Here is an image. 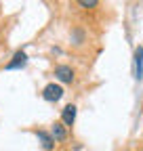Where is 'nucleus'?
Returning a JSON list of instances; mask_svg holds the SVG:
<instances>
[{
    "label": "nucleus",
    "instance_id": "f257e3e1",
    "mask_svg": "<svg viewBox=\"0 0 143 151\" xmlns=\"http://www.w3.org/2000/svg\"><path fill=\"white\" fill-rule=\"evenodd\" d=\"M53 76H55V80L59 84H76L78 82V71L76 67H72L69 63H57L53 67Z\"/></svg>",
    "mask_w": 143,
    "mask_h": 151
},
{
    "label": "nucleus",
    "instance_id": "f03ea898",
    "mask_svg": "<svg viewBox=\"0 0 143 151\" xmlns=\"http://www.w3.org/2000/svg\"><path fill=\"white\" fill-rule=\"evenodd\" d=\"M42 99L46 101V103H59L61 99H63V94H65V90H63V86L59 84V82H48L44 88H42Z\"/></svg>",
    "mask_w": 143,
    "mask_h": 151
},
{
    "label": "nucleus",
    "instance_id": "7ed1b4c3",
    "mask_svg": "<svg viewBox=\"0 0 143 151\" xmlns=\"http://www.w3.org/2000/svg\"><path fill=\"white\" fill-rule=\"evenodd\" d=\"M48 132H51L53 141H55V145H67V141H69V130H67V128H65L59 120L51 124Z\"/></svg>",
    "mask_w": 143,
    "mask_h": 151
},
{
    "label": "nucleus",
    "instance_id": "20e7f679",
    "mask_svg": "<svg viewBox=\"0 0 143 151\" xmlns=\"http://www.w3.org/2000/svg\"><path fill=\"white\" fill-rule=\"evenodd\" d=\"M76 116H78V107H76V103H67V105L61 109V118H59V122H61L67 130H72V128H74V124H76Z\"/></svg>",
    "mask_w": 143,
    "mask_h": 151
},
{
    "label": "nucleus",
    "instance_id": "39448f33",
    "mask_svg": "<svg viewBox=\"0 0 143 151\" xmlns=\"http://www.w3.org/2000/svg\"><path fill=\"white\" fill-rule=\"evenodd\" d=\"M32 132L36 134V139H38L42 151H55L57 145H55V141H53V137H51L48 130H44V128H32Z\"/></svg>",
    "mask_w": 143,
    "mask_h": 151
},
{
    "label": "nucleus",
    "instance_id": "423d86ee",
    "mask_svg": "<svg viewBox=\"0 0 143 151\" xmlns=\"http://www.w3.org/2000/svg\"><path fill=\"white\" fill-rule=\"evenodd\" d=\"M25 63H27V55H25L23 50H17V52L13 55V61L6 63V69H19V67H23Z\"/></svg>",
    "mask_w": 143,
    "mask_h": 151
},
{
    "label": "nucleus",
    "instance_id": "0eeeda50",
    "mask_svg": "<svg viewBox=\"0 0 143 151\" xmlns=\"http://www.w3.org/2000/svg\"><path fill=\"white\" fill-rule=\"evenodd\" d=\"M135 78L137 80L143 78V46L135 48Z\"/></svg>",
    "mask_w": 143,
    "mask_h": 151
},
{
    "label": "nucleus",
    "instance_id": "6e6552de",
    "mask_svg": "<svg viewBox=\"0 0 143 151\" xmlns=\"http://www.w3.org/2000/svg\"><path fill=\"white\" fill-rule=\"evenodd\" d=\"M141 113H143V103H141Z\"/></svg>",
    "mask_w": 143,
    "mask_h": 151
}]
</instances>
